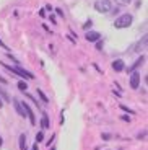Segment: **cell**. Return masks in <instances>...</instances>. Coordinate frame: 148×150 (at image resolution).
Instances as JSON below:
<instances>
[{
    "mask_svg": "<svg viewBox=\"0 0 148 150\" xmlns=\"http://www.w3.org/2000/svg\"><path fill=\"white\" fill-rule=\"evenodd\" d=\"M121 119H122L124 122H130V116H127V114H122V116H121Z\"/></svg>",
    "mask_w": 148,
    "mask_h": 150,
    "instance_id": "ffe728a7",
    "label": "cell"
},
{
    "mask_svg": "<svg viewBox=\"0 0 148 150\" xmlns=\"http://www.w3.org/2000/svg\"><path fill=\"white\" fill-rule=\"evenodd\" d=\"M130 86L132 88H138L140 86V72L138 70H133V72H130Z\"/></svg>",
    "mask_w": 148,
    "mask_h": 150,
    "instance_id": "5b68a950",
    "label": "cell"
},
{
    "mask_svg": "<svg viewBox=\"0 0 148 150\" xmlns=\"http://www.w3.org/2000/svg\"><path fill=\"white\" fill-rule=\"evenodd\" d=\"M36 93L39 95V98H41V100H42V101H44V103H49V98L46 96L44 93H42V90H36Z\"/></svg>",
    "mask_w": 148,
    "mask_h": 150,
    "instance_id": "9a60e30c",
    "label": "cell"
},
{
    "mask_svg": "<svg viewBox=\"0 0 148 150\" xmlns=\"http://www.w3.org/2000/svg\"><path fill=\"white\" fill-rule=\"evenodd\" d=\"M119 5H122V7H125V5H129V4H132V0H116Z\"/></svg>",
    "mask_w": 148,
    "mask_h": 150,
    "instance_id": "d6986e66",
    "label": "cell"
},
{
    "mask_svg": "<svg viewBox=\"0 0 148 150\" xmlns=\"http://www.w3.org/2000/svg\"><path fill=\"white\" fill-rule=\"evenodd\" d=\"M137 139H138V140H147V129H143V131L138 132Z\"/></svg>",
    "mask_w": 148,
    "mask_h": 150,
    "instance_id": "5bb4252c",
    "label": "cell"
},
{
    "mask_svg": "<svg viewBox=\"0 0 148 150\" xmlns=\"http://www.w3.org/2000/svg\"><path fill=\"white\" fill-rule=\"evenodd\" d=\"M96 49H99V51L103 49V42H101V39H98V41H96Z\"/></svg>",
    "mask_w": 148,
    "mask_h": 150,
    "instance_id": "44dd1931",
    "label": "cell"
},
{
    "mask_svg": "<svg viewBox=\"0 0 148 150\" xmlns=\"http://www.w3.org/2000/svg\"><path fill=\"white\" fill-rule=\"evenodd\" d=\"M7 57H8V59H11V62H15V64H16V62H18V60H16V59H15V57L11 56V54H10V52H8V54H7Z\"/></svg>",
    "mask_w": 148,
    "mask_h": 150,
    "instance_id": "7402d4cb",
    "label": "cell"
},
{
    "mask_svg": "<svg viewBox=\"0 0 148 150\" xmlns=\"http://www.w3.org/2000/svg\"><path fill=\"white\" fill-rule=\"evenodd\" d=\"M42 140H44V132H42V131H39V132L36 134V142L39 144V142H42Z\"/></svg>",
    "mask_w": 148,
    "mask_h": 150,
    "instance_id": "2e32d148",
    "label": "cell"
},
{
    "mask_svg": "<svg viewBox=\"0 0 148 150\" xmlns=\"http://www.w3.org/2000/svg\"><path fill=\"white\" fill-rule=\"evenodd\" d=\"M91 25H93V21H91V20H88V21L85 23V26H83V28H85V30H86V28H90V26H91Z\"/></svg>",
    "mask_w": 148,
    "mask_h": 150,
    "instance_id": "603a6c76",
    "label": "cell"
},
{
    "mask_svg": "<svg viewBox=\"0 0 148 150\" xmlns=\"http://www.w3.org/2000/svg\"><path fill=\"white\" fill-rule=\"evenodd\" d=\"M7 70H10L11 74H15V75H18V77H21V79H25V80H33L34 79V75L31 74V72H28L26 69H21V67H18V65H7V64H2Z\"/></svg>",
    "mask_w": 148,
    "mask_h": 150,
    "instance_id": "7a4b0ae2",
    "label": "cell"
},
{
    "mask_svg": "<svg viewBox=\"0 0 148 150\" xmlns=\"http://www.w3.org/2000/svg\"><path fill=\"white\" fill-rule=\"evenodd\" d=\"M18 88L21 91H26V90H28V83H26V82H18Z\"/></svg>",
    "mask_w": 148,
    "mask_h": 150,
    "instance_id": "e0dca14e",
    "label": "cell"
},
{
    "mask_svg": "<svg viewBox=\"0 0 148 150\" xmlns=\"http://www.w3.org/2000/svg\"><path fill=\"white\" fill-rule=\"evenodd\" d=\"M112 8H114V5L111 0H96L94 2V10L99 13H109Z\"/></svg>",
    "mask_w": 148,
    "mask_h": 150,
    "instance_id": "3957f363",
    "label": "cell"
},
{
    "mask_svg": "<svg viewBox=\"0 0 148 150\" xmlns=\"http://www.w3.org/2000/svg\"><path fill=\"white\" fill-rule=\"evenodd\" d=\"M143 64H145V56H143V54H142V56L138 57V59L135 60V62H133V64L130 65L129 69H124V70H127V72H133V70H137L138 67H142V65H143Z\"/></svg>",
    "mask_w": 148,
    "mask_h": 150,
    "instance_id": "52a82bcc",
    "label": "cell"
},
{
    "mask_svg": "<svg viewBox=\"0 0 148 150\" xmlns=\"http://www.w3.org/2000/svg\"><path fill=\"white\" fill-rule=\"evenodd\" d=\"M20 150H26V134L20 135Z\"/></svg>",
    "mask_w": 148,
    "mask_h": 150,
    "instance_id": "7c38bea8",
    "label": "cell"
},
{
    "mask_svg": "<svg viewBox=\"0 0 148 150\" xmlns=\"http://www.w3.org/2000/svg\"><path fill=\"white\" fill-rule=\"evenodd\" d=\"M2 142H4V140H2V137H0V145H2Z\"/></svg>",
    "mask_w": 148,
    "mask_h": 150,
    "instance_id": "4316f807",
    "label": "cell"
},
{
    "mask_svg": "<svg viewBox=\"0 0 148 150\" xmlns=\"http://www.w3.org/2000/svg\"><path fill=\"white\" fill-rule=\"evenodd\" d=\"M147 41H148V36L147 34H143V38H142L140 41L137 42V44L132 47V51L133 52H137V54H140V52H143L145 49H147Z\"/></svg>",
    "mask_w": 148,
    "mask_h": 150,
    "instance_id": "277c9868",
    "label": "cell"
},
{
    "mask_svg": "<svg viewBox=\"0 0 148 150\" xmlns=\"http://www.w3.org/2000/svg\"><path fill=\"white\" fill-rule=\"evenodd\" d=\"M23 109H25V114H26V117L30 119V122L33 124V126H36V116H34V111L31 109V106L23 103Z\"/></svg>",
    "mask_w": 148,
    "mask_h": 150,
    "instance_id": "8992f818",
    "label": "cell"
},
{
    "mask_svg": "<svg viewBox=\"0 0 148 150\" xmlns=\"http://www.w3.org/2000/svg\"><path fill=\"white\" fill-rule=\"evenodd\" d=\"M56 11H57V15H60V16H62V15H63V11H62V8H57V10H56Z\"/></svg>",
    "mask_w": 148,
    "mask_h": 150,
    "instance_id": "cb8c5ba5",
    "label": "cell"
},
{
    "mask_svg": "<svg viewBox=\"0 0 148 150\" xmlns=\"http://www.w3.org/2000/svg\"><path fill=\"white\" fill-rule=\"evenodd\" d=\"M132 23H133V16L130 15V13H124V15L117 16V18L114 20V28L116 30H125V28H129Z\"/></svg>",
    "mask_w": 148,
    "mask_h": 150,
    "instance_id": "6da1fadb",
    "label": "cell"
},
{
    "mask_svg": "<svg viewBox=\"0 0 148 150\" xmlns=\"http://www.w3.org/2000/svg\"><path fill=\"white\" fill-rule=\"evenodd\" d=\"M41 127H42V129H49V127H51V121H49L47 112H42V117H41Z\"/></svg>",
    "mask_w": 148,
    "mask_h": 150,
    "instance_id": "8fae6325",
    "label": "cell"
},
{
    "mask_svg": "<svg viewBox=\"0 0 148 150\" xmlns=\"http://www.w3.org/2000/svg\"><path fill=\"white\" fill-rule=\"evenodd\" d=\"M0 108H4V100L0 98Z\"/></svg>",
    "mask_w": 148,
    "mask_h": 150,
    "instance_id": "484cf974",
    "label": "cell"
},
{
    "mask_svg": "<svg viewBox=\"0 0 148 150\" xmlns=\"http://www.w3.org/2000/svg\"><path fill=\"white\" fill-rule=\"evenodd\" d=\"M0 46H2V47H4V49H7V51H8V47H7V44H5V42H2V39H0Z\"/></svg>",
    "mask_w": 148,
    "mask_h": 150,
    "instance_id": "d4e9b609",
    "label": "cell"
},
{
    "mask_svg": "<svg viewBox=\"0 0 148 150\" xmlns=\"http://www.w3.org/2000/svg\"><path fill=\"white\" fill-rule=\"evenodd\" d=\"M101 139H104V140H111V139H112V135L109 134V132H103V134H101Z\"/></svg>",
    "mask_w": 148,
    "mask_h": 150,
    "instance_id": "ac0fdd59",
    "label": "cell"
},
{
    "mask_svg": "<svg viewBox=\"0 0 148 150\" xmlns=\"http://www.w3.org/2000/svg\"><path fill=\"white\" fill-rule=\"evenodd\" d=\"M0 98H2V100H4V103L5 101H11V100H10V96H8V93H7V91H5V90H2V88H0Z\"/></svg>",
    "mask_w": 148,
    "mask_h": 150,
    "instance_id": "4fadbf2b",
    "label": "cell"
},
{
    "mask_svg": "<svg viewBox=\"0 0 148 150\" xmlns=\"http://www.w3.org/2000/svg\"><path fill=\"white\" fill-rule=\"evenodd\" d=\"M124 69H125V62H124L122 59H117L112 62V70L114 72H122Z\"/></svg>",
    "mask_w": 148,
    "mask_h": 150,
    "instance_id": "30bf717a",
    "label": "cell"
},
{
    "mask_svg": "<svg viewBox=\"0 0 148 150\" xmlns=\"http://www.w3.org/2000/svg\"><path fill=\"white\" fill-rule=\"evenodd\" d=\"M85 39L88 42H96L98 39H101V34L98 33V31H88V33L85 34Z\"/></svg>",
    "mask_w": 148,
    "mask_h": 150,
    "instance_id": "ba28073f",
    "label": "cell"
},
{
    "mask_svg": "<svg viewBox=\"0 0 148 150\" xmlns=\"http://www.w3.org/2000/svg\"><path fill=\"white\" fill-rule=\"evenodd\" d=\"M11 101H13V105H15V111L18 112V114H20L21 117H26V114H25V109H23V103L20 101L18 98H13Z\"/></svg>",
    "mask_w": 148,
    "mask_h": 150,
    "instance_id": "9c48e42d",
    "label": "cell"
}]
</instances>
